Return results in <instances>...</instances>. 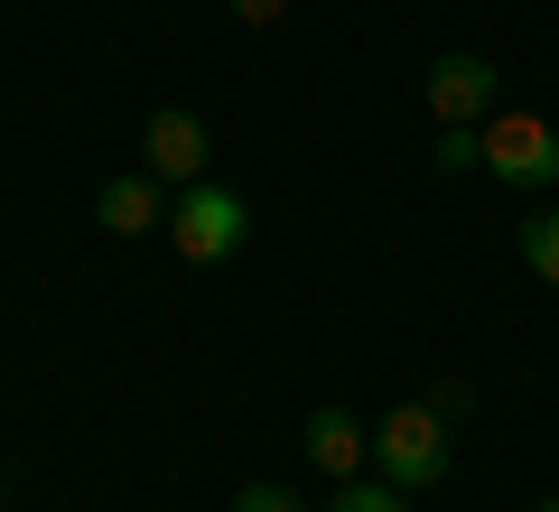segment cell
I'll list each match as a JSON object with an SVG mask.
<instances>
[{
	"label": "cell",
	"instance_id": "obj_1",
	"mask_svg": "<svg viewBox=\"0 0 559 512\" xmlns=\"http://www.w3.org/2000/svg\"><path fill=\"white\" fill-rule=\"evenodd\" d=\"M242 234H252V205H242L234 187H215V178L178 187V205H168V242H178V261L215 271V261L242 252Z\"/></svg>",
	"mask_w": 559,
	"mask_h": 512
},
{
	"label": "cell",
	"instance_id": "obj_2",
	"mask_svg": "<svg viewBox=\"0 0 559 512\" xmlns=\"http://www.w3.org/2000/svg\"><path fill=\"white\" fill-rule=\"evenodd\" d=\"M373 466H382V485H401V493L439 485L448 475V419L429 410V401H392L382 429H373Z\"/></svg>",
	"mask_w": 559,
	"mask_h": 512
},
{
	"label": "cell",
	"instance_id": "obj_3",
	"mask_svg": "<svg viewBox=\"0 0 559 512\" xmlns=\"http://www.w3.org/2000/svg\"><path fill=\"white\" fill-rule=\"evenodd\" d=\"M419 94H429V121H466V131H485V121H495V94H503V75L495 66L476 57V47H448V57H429V84H419Z\"/></svg>",
	"mask_w": 559,
	"mask_h": 512
},
{
	"label": "cell",
	"instance_id": "obj_4",
	"mask_svg": "<svg viewBox=\"0 0 559 512\" xmlns=\"http://www.w3.org/2000/svg\"><path fill=\"white\" fill-rule=\"evenodd\" d=\"M485 168L503 187H559V131L540 112H495L485 121Z\"/></svg>",
	"mask_w": 559,
	"mask_h": 512
},
{
	"label": "cell",
	"instance_id": "obj_5",
	"mask_svg": "<svg viewBox=\"0 0 559 512\" xmlns=\"http://www.w3.org/2000/svg\"><path fill=\"white\" fill-rule=\"evenodd\" d=\"M140 150H150V178L197 187L205 158H215V140H205V121L187 112V103H159V112H150V131H140Z\"/></svg>",
	"mask_w": 559,
	"mask_h": 512
},
{
	"label": "cell",
	"instance_id": "obj_6",
	"mask_svg": "<svg viewBox=\"0 0 559 512\" xmlns=\"http://www.w3.org/2000/svg\"><path fill=\"white\" fill-rule=\"evenodd\" d=\"M308 456H318L326 475H355L364 456H373V429H364L345 401H318V410H308Z\"/></svg>",
	"mask_w": 559,
	"mask_h": 512
},
{
	"label": "cell",
	"instance_id": "obj_7",
	"mask_svg": "<svg viewBox=\"0 0 559 512\" xmlns=\"http://www.w3.org/2000/svg\"><path fill=\"white\" fill-rule=\"evenodd\" d=\"M94 215H103V234L131 242V234H159V224H168V197H159V178L140 168V178H112V187H103Z\"/></svg>",
	"mask_w": 559,
	"mask_h": 512
},
{
	"label": "cell",
	"instance_id": "obj_8",
	"mask_svg": "<svg viewBox=\"0 0 559 512\" xmlns=\"http://www.w3.org/2000/svg\"><path fill=\"white\" fill-rule=\"evenodd\" d=\"M513 242H522V261H532V271H540V279L559 289V215H532V224H522Z\"/></svg>",
	"mask_w": 559,
	"mask_h": 512
},
{
	"label": "cell",
	"instance_id": "obj_9",
	"mask_svg": "<svg viewBox=\"0 0 559 512\" xmlns=\"http://www.w3.org/2000/svg\"><path fill=\"white\" fill-rule=\"evenodd\" d=\"M429 158H439L448 178H457V168H485V131H466V121H448V131H439V150H429Z\"/></svg>",
	"mask_w": 559,
	"mask_h": 512
},
{
	"label": "cell",
	"instance_id": "obj_10",
	"mask_svg": "<svg viewBox=\"0 0 559 512\" xmlns=\"http://www.w3.org/2000/svg\"><path fill=\"white\" fill-rule=\"evenodd\" d=\"M326 512H411V503H401V485H382V475H373V485H355V475H345V493H336Z\"/></svg>",
	"mask_w": 559,
	"mask_h": 512
},
{
	"label": "cell",
	"instance_id": "obj_11",
	"mask_svg": "<svg viewBox=\"0 0 559 512\" xmlns=\"http://www.w3.org/2000/svg\"><path fill=\"white\" fill-rule=\"evenodd\" d=\"M419 401H429V410H439L448 429H457V419L476 410V392H466V373H439V382H429V392H419Z\"/></svg>",
	"mask_w": 559,
	"mask_h": 512
},
{
	"label": "cell",
	"instance_id": "obj_12",
	"mask_svg": "<svg viewBox=\"0 0 559 512\" xmlns=\"http://www.w3.org/2000/svg\"><path fill=\"white\" fill-rule=\"evenodd\" d=\"M234 512H308V503H299L289 485H242V493H234Z\"/></svg>",
	"mask_w": 559,
	"mask_h": 512
},
{
	"label": "cell",
	"instance_id": "obj_13",
	"mask_svg": "<svg viewBox=\"0 0 559 512\" xmlns=\"http://www.w3.org/2000/svg\"><path fill=\"white\" fill-rule=\"evenodd\" d=\"M280 10H289V0H234V20H242V28H271Z\"/></svg>",
	"mask_w": 559,
	"mask_h": 512
},
{
	"label": "cell",
	"instance_id": "obj_14",
	"mask_svg": "<svg viewBox=\"0 0 559 512\" xmlns=\"http://www.w3.org/2000/svg\"><path fill=\"white\" fill-rule=\"evenodd\" d=\"M540 512H559V493H550V503H540Z\"/></svg>",
	"mask_w": 559,
	"mask_h": 512
}]
</instances>
